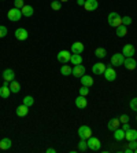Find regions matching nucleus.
<instances>
[{"label": "nucleus", "mask_w": 137, "mask_h": 153, "mask_svg": "<svg viewBox=\"0 0 137 153\" xmlns=\"http://www.w3.org/2000/svg\"><path fill=\"white\" fill-rule=\"evenodd\" d=\"M107 21H108V25L113 28H118L119 25H122V17L118 13H110Z\"/></svg>", "instance_id": "f257e3e1"}, {"label": "nucleus", "mask_w": 137, "mask_h": 153, "mask_svg": "<svg viewBox=\"0 0 137 153\" xmlns=\"http://www.w3.org/2000/svg\"><path fill=\"white\" fill-rule=\"evenodd\" d=\"M7 17H8V19H10V21H12V22L19 21V19L22 18V11H21V8H17V7L11 8V10L8 11Z\"/></svg>", "instance_id": "f03ea898"}, {"label": "nucleus", "mask_w": 137, "mask_h": 153, "mask_svg": "<svg viewBox=\"0 0 137 153\" xmlns=\"http://www.w3.org/2000/svg\"><path fill=\"white\" fill-rule=\"evenodd\" d=\"M78 135L81 139H88L92 137V130L89 126H80L78 128Z\"/></svg>", "instance_id": "7ed1b4c3"}, {"label": "nucleus", "mask_w": 137, "mask_h": 153, "mask_svg": "<svg viewBox=\"0 0 137 153\" xmlns=\"http://www.w3.org/2000/svg\"><path fill=\"white\" fill-rule=\"evenodd\" d=\"M86 143H88V149L95 150V152L102 148V143H100V141H99L97 138H95V137H91V138L86 139Z\"/></svg>", "instance_id": "20e7f679"}, {"label": "nucleus", "mask_w": 137, "mask_h": 153, "mask_svg": "<svg viewBox=\"0 0 137 153\" xmlns=\"http://www.w3.org/2000/svg\"><path fill=\"white\" fill-rule=\"evenodd\" d=\"M103 75H104V77H105L107 82H114V80L116 79V72L113 69V65H111V66H107Z\"/></svg>", "instance_id": "39448f33"}, {"label": "nucleus", "mask_w": 137, "mask_h": 153, "mask_svg": "<svg viewBox=\"0 0 137 153\" xmlns=\"http://www.w3.org/2000/svg\"><path fill=\"white\" fill-rule=\"evenodd\" d=\"M123 61H125V55L122 53L114 54L113 58H111V65L113 66H121V65H123Z\"/></svg>", "instance_id": "423d86ee"}, {"label": "nucleus", "mask_w": 137, "mask_h": 153, "mask_svg": "<svg viewBox=\"0 0 137 153\" xmlns=\"http://www.w3.org/2000/svg\"><path fill=\"white\" fill-rule=\"evenodd\" d=\"M10 94H11V90H10V82H6V80H4L3 85L0 87V97L6 100V98H8V97H10Z\"/></svg>", "instance_id": "0eeeda50"}, {"label": "nucleus", "mask_w": 137, "mask_h": 153, "mask_svg": "<svg viewBox=\"0 0 137 153\" xmlns=\"http://www.w3.org/2000/svg\"><path fill=\"white\" fill-rule=\"evenodd\" d=\"M123 65L127 71H134L137 68V62L133 57H125V61H123Z\"/></svg>", "instance_id": "6e6552de"}, {"label": "nucleus", "mask_w": 137, "mask_h": 153, "mask_svg": "<svg viewBox=\"0 0 137 153\" xmlns=\"http://www.w3.org/2000/svg\"><path fill=\"white\" fill-rule=\"evenodd\" d=\"M70 57H71V54L66 50H62L58 53V61H59L60 64H67L70 61Z\"/></svg>", "instance_id": "1a4fd4ad"}, {"label": "nucleus", "mask_w": 137, "mask_h": 153, "mask_svg": "<svg viewBox=\"0 0 137 153\" xmlns=\"http://www.w3.org/2000/svg\"><path fill=\"white\" fill-rule=\"evenodd\" d=\"M71 75L74 77H82L85 75V66H82V64L80 65H74L73 66V73Z\"/></svg>", "instance_id": "9d476101"}, {"label": "nucleus", "mask_w": 137, "mask_h": 153, "mask_svg": "<svg viewBox=\"0 0 137 153\" xmlns=\"http://www.w3.org/2000/svg\"><path fill=\"white\" fill-rule=\"evenodd\" d=\"M107 68V65H104L103 62H97L92 66V72H93V75H103Z\"/></svg>", "instance_id": "9b49d317"}, {"label": "nucleus", "mask_w": 137, "mask_h": 153, "mask_svg": "<svg viewBox=\"0 0 137 153\" xmlns=\"http://www.w3.org/2000/svg\"><path fill=\"white\" fill-rule=\"evenodd\" d=\"M1 77H3V80H6V82H12V80L15 79V72L12 71V69H10V68L4 69Z\"/></svg>", "instance_id": "f8f14e48"}, {"label": "nucleus", "mask_w": 137, "mask_h": 153, "mask_svg": "<svg viewBox=\"0 0 137 153\" xmlns=\"http://www.w3.org/2000/svg\"><path fill=\"white\" fill-rule=\"evenodd\" d=\"M97 7H99L97 0H85V4H84L85 11H95Z\"/></svg>", "instance_id": "ddd939ff"}, {"label": "nucleus", "mask_w": 137, "mask_h": 153, "mask_svg": "<svg viewBox=\"0 0 137 153\" xmlns=\"http://www.w3.org/2000/svg\"><path fill=\"white\" fill-rule=\"evenodd\" d=\"M14 35H15V37H17L18 40H22V42H23V40L28 39L29 33H28V30H26L25 28H18L17 30H15Z\"/></svg>", "instance_id": "4468645a"}, {"label": "nucleus", "mask_w": 137, "mask_h": 153, "mask_svg": "<svg viewBox=\"0 0 137 153\" xmlns=\"http://www.w3.org/2000/svg\"><path fill=\"white\" fill-rule=\"evenodd\" d=\"M136 50H134V46L133 44H125L122 48V54L125 57H133Z\"/></svg>", "instance_id": "2eb2a0df"}, {"label": "nucleus", "mask_w": 137, "mask_h": 153, "mask_svg": "<svg viewBox=\"0 0 137 153\" xmlns=\"http://www.w3.org/2000/svg\"><path fill=\"white\" fill-rule=\"evenodd\" d=\"M86 105H88V101H86V98H85L84 95H78L77 98H75V106L77 108H80V109H85Z\"/></svg>", "instance_id": "dca6fc26"}, {"label": "nucleus", "mask_w": 137, "mask_h": 153, "mask_svg": "<svg viewBox=\"0 0 137 153\" xmlns=\"http://www.w3.org/2000/svg\"><path fill=\"white\" fill-rule=\"evenodd\" d=\"M84 51V44L81 42H75L71 44V54H82Z\"/></svg>", "instance_id": "f3484780"}, {"label": "nucleus", "mask_w": 137, "mask_h": 153, "mask_svg": "<svg viewBox=\"0 0 137 153\" xmlns=\"http://www.w3.org/2000/svg\"><path fill=\"white\" fill-rule=\"evenodd\" d=\"M125 139H127V141H137V130L129 128L127 131H125Z\"/></svg>", "instance_id": "a211bd4d"}, {"label": "nucleus", "mask_w": 137, "mask_h": 153, "mask_svg": "<svg viewBox=\"0 0 137 153\" xmlns=\"http://www.w3.org/2000/svg\"><path fill=\"white\" fill-rule=\"evenodd\" d=\"M28 113H29V106H26L23 103L17 108V116H19V117H25Z\"/></svg>", "instance_id": "6ab92c4d"}, {"label": "nucleus", "mask_w": 137, "mask_h": 153, "mask_svg": "<svg viewBox=\"0 0 137 153\" xmlns=\"http://www.w3.org/2000/svg\"><path fill=\"white\" fill-rule=\"evenodd\" d=\"M21 11H22V15H23V17H32L33 13H34V8H33L32 6H29V4H25L23 7L21 8Z\"/></svg>", "instance_id": "aec40b11"}, {"label": "nucleus", "mask_w": 137, "mask_h": 153, "mask_svg": "<svg viewBox=\"0 0 137 153\" xmlns=\"http://www.w3.org/2000/svg\"><path fill=\"white\" fill-rule=\"evenodd\" d=\"M114 139L115 141H123L125 139V131H123L122 128H116V130H114Z\"/></svg>", "instance_id": "412c9836"}, {"label": "nucleus", "mask_w": 137, "mask_h": 153, "mask_svg": "<svg viewBox=\"0 0 137 153\" xmlns=\"http://www.w3.org/2000/svg\"><path fill=\"white\" fill-rule=\"evenodd\" d=\"M80 80H81V84L85 85V87H92V85H93V79H92L91 76L84 75L82 77H80Z\"/></svg>", "instance_id": "4be33fe9"}, {"label": "nucleus", "mask_w": 137, "mask_h": 153, "mask_svg": "<svg viewBox=\"0 0 137 153\" xmlns=\"http://www.w3.org/2000/svg\"><path fill=\"white\" fill-rule=\"evenodd\" d=\"M119 124H121L119 119H111V120L108 121V124H107V127H108L110 131H114V130H116V128L119 127Z\"/></svg>", "instance_id": "5701e85b"}, {"label": "nucleus", "mask_w": 137, "mask_h": 153, "mask_svg": "<svg viewBox=\"0 0 137 153\" xmlns=\"http://www.w3.org/2000/svg\"><path fill=\"white\" fill-rule=\"evenodd\" d=\"M11 145H12V142H11L10 138H3L1 141H0V149L1 150H7L11 148Z\"/></svg>", "instance_id": "b1692460"}, {"label": "nucleus", "mask_w": 137, "mask_h": 153, "mask_svg": "<svg viewBox=\"0 0 137 153\" xmlns=\"http://www.w3.org/2000/svg\"><path fill=\"white\" fill-rule=\"evenodd\" d=\"M10 90H11V93H14V94H18L19 91H21V84L17 82V80H12V82H10Z\"/></svg>", "instance_id": "393cba45"}, {"label": "nucleus", "mask_w": 137, "mask_h": 153, "mask_svg": "<svg viewBox=\"0 0 137 153\" xmlns=\"http://www.w3.org/2000/svg\"><path fill=\"white\" fill-rule=\"evenodd\" d=\"M116 29V36H118V37H123V36H126L127 35V28H126V25H119L118 26V28H115Z\"/></svg>", "instance_id": "a878e982"}, {"label": "nucleus", "mask_w": 137, "mask_h": 153, "mask_svg": "<svg viewBox=\"0 0 137 153\" xmlns=\"http://www.w3.org/2000/svg\"><path fill=\"white\" fill-rule=\"evenodd\" d=\"M70 62H71L73 65H80V64H82V57H81V54H71Z\"/></svg>", "instance_id": "bb28decb"}, {"label": "nucleus", "mask_w": 137, "mask_h": 153, "mask_svg": "<svg viewBox=\"0 0 137 153\" xmlns=\"http://www.w3.org/2000/svg\"><path fill=\"white\" fill-rule=\"evenodd\" d=\"M60 73L63 76H70L71 73H73V68L69 66V65H66V64H63V66L60 68Z\"/></svg>", "instance_id": "cd10ccee"}, {"label": "nucleus", "mask_w": 137, "mask_h": 153, "mask_svg": "<svg viewBox=\"0 0 137 153\" xmlns=\"http://www.w3.org/2000/svg\"><path fill=\"white\" fill-rule=\"evenodd\" d=\"M95 55L97 58H105V55H107V50L103 48V47H99V48H96Z\"/></svg>", "instance_id": "c85d7f7f"}, {"label": "nucleus", "mask_w": 137, "mask_h": 153, "mask_svg": "<svg viewBox=\"0 0 137 153\" xmlns=\"http://www.w3.org/2000/svg\"><path fill=\"white\" fill-rule=\"evenodd\" d=\"M51 8L55 11H59L60 8H62V1H59V0H52V1H51Z\"/></svg>", "instance_id": "c756f323"}, {"label": "nucleus", "mask_w": 137, "mask_h": 153, "mask_svg": "<svg viewBox=\"0 0 137 153\" xmlns=\"http://www.w3.org/2000/svg\"><path fill=\"white\" fill-rule=\"evenodd\" d=\"M33 103H34V100H33V97L32 95H26L23 98V105H26V106H32Z\"/></svg>", "instance_id": "7c9ffc66"}, {"label": "nucleus", "mask_w": 137, "mask_h": 153, "mask_svg": "<svg viewBox=\"0 0 137 153\" xmlns=\"http://www.w3.org/2000/svg\"><path fill=\"white\" fill-rule=\"evenodd\" d=\"M88 149V143H86V139H81L80 143H78V150L80 152H85Z\"/></svg>", "instance_id": "2f4dec72"}, {"label": "nucleus", "mask_w": 137, "mask_h": 153, "mask_svg": "<svg viewBox=\"0 0 137 153\" xmlns=\"http://www.w3.org/2000/svg\"><path fill=\"white\" fill-rule=\"evenodd\" d=\"M89 94V87H85V85H82L80 88V95H84V97H86Z\"/></svg>", "instance_id": "473e14b6"}, {"label": "nucleus", "mask_w": 137, "mask_h": 153, "mask_svg": "<svg viewBox=\"0 0 137 153\" xmlns=\"http://www.w3.org/2000/svg\"><path fill=\"white\" fill-rule=\"evenodd\" d=\"M130 109L132 111H134V112H137V98H133V100L130 101Z\"/></svg>", "instance_id": "72a5a7b5"}, {"label": "nucleus", "mask_w": 137, "mask_h": 153, "mask_svg": "<svg viewBox=\"0 0 137 153\" xmlns=\"http://www.w3.org/2000/svg\"><path fill=\"white\" fill-rule=\"evenodd\" d=\"M6 36H7V28L4 25H0V39L6 37Z\"/></svg>", "instance_id": "f704fd0d"}, {"label": "nucleus", "mask_w": 137, "mask_h": 153, "mask_svg": "<svg viewBox=\"0 0 137 153\" xmlns=\"http://www.w3.org/2000/svg\"><path fill=\"white\" fill-rule=\"evenodd\" d=\"M122 24H123V25H130V24H132V18H130V17H127V15H125V17H123L122 18Z\"/></svg>", "instance_id": "c9c22d12"}, {"label": "nucleus", "mask_w": 137, "mask_h": 153, "mask_svg": "<svg viewBox=\"0 0 137 153\" xmlns=\"http://www.w3.org/2000/svg\"><path fill=\"white\" fill-rule=\"evenodd\" d=\"M23 6H25L23 0H14V7H17V8H22Z\"/></svg>", "instance_id": "e433bc0d"}, {"label": "nucleus", "mask_w": 137, "mask_h": 153, "mask_svg": "<svg viewBox=\"0 0 137 153\" xmlns=\"http://www.w3.org/2000/svg\"><path fill=\"white\" fill-rule=\"evenodd\" d=\"M119 121L121 123H129V116L127 114H122V116H119Z\"/></svg>", "instance_id": "4c0bfd02"}, {"label": "nucleus", "mask_w": 137, "mask_h": 153, "mask_svg": "<svg viewBox=\"0 0 137 153\" xmlns=\"http://www.w3.org/2000/svg\"><path fill=\"white\" fill-rule=\"evenodd\" d=\"M127 148H130V149L134 152V149L137 148V142H136V141H129V143H127Z\"/></svg>", "instance_id": "58836bf2"}, {"label": "nucleus", "mask_w": 137, "mask_h": 153, "mask_svg": "<svg viewBox=\"0 0 137 153\" xmlns=\"http://www.w3.org/2000/svg\"><path fill=\"white\" fill-rule=\"evenodd\" d=\"M130 128V126H129V123H123V127H122V130L123 131H127Z\"/></svg>", "instance_id": "ea45409f"}, {"label": "nucleus", "mask_w": 137, "mask_h": 153, "mask_svg": "<svg viewBox=\"0 0 137 153\" xmlns=\"http://www.w3.org/2000/svg\"><path fill=\"white\" fill-rule=\"evenodd\" d=\"M47 153H56V150L53 149V148H48V149H47Z\"/></svg>", "instance_id": "a19ab883"}, {"label": "nucleus", "mask_w": 137, "mask_h": 153, "mask_svg": "<svg viewBox=\"0 0 137 153\" xmlns=\"http://www.w3.org/2000/svg\"><path fill=\"white\" fill-rule=\"evenodd\" d=\"M77 4H78V6H84V4H85V0H77Z\"/></svg>", "instance_id": "79ce46f5"}, {"label": "nucleus", "mask_w": 137, "mask_h": 153, "mask_svg": "<svg viewBox=\"0 0 137 153\" xmlns=\"http://www.w3.org/2000/svg\"><path fill=\"white\" fill-rule=\"evenodd\" d=\"M125 153H134V152L130 149V148H126V149H125Z\"/></svg>", "instance_id": "37998d69"}, {"label": "nucleus", "mask_w": 137, "mask_h": 153, "mask_svg": "<svg viewBox=\"0 0 137 153\" xmlns=\"http://www.w3.org/2000/svg\"><path fill=\"white\" fill-rule=\"evenodd\" d=\"M59 1H62V3H64V1H69V0H59Z\"/></svg>", "instance_id": "c03bdc74"}, {"label": "nucleus", "mask_w": 137, "mask_h": 153, "mask_svg": "<svg viewBox=\"0 0 137 153\" xmlns=\"http://www.w3.org/2000/svg\"><path fill=\"white\" fill-rule=\"evenodd\" d=\"M134 153H137V148H136V149H134Z\"/></svg>", "instance_id": "a18cd8bd"}, {"label": "nucleus", "mask_w": 137, "mask_h": 153, "mask_svg": "<svg viewBox=\"0 0 137 153\" xmlns=\"http://www.w3.org/2000/svg\"><path fill=\"white\" fill-rule=\"evenodd\" d=\"M136 120H137V116H136Z\"/></svg>", "instance_id": "49530a36"}]
</instances>
